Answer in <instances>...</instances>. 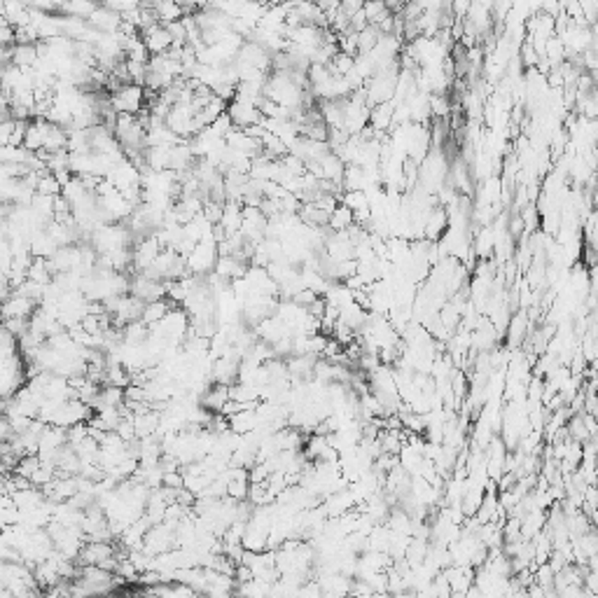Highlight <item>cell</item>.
<instances>
[{"instance_id":"6da1fadb","label":"cell","mask_w":598,"mask_h":598,"mask_svg":"<svg viewBox=\"0 0 598 598\" xmlns=\"http://www.w3.org/2000/svg\"><path fill=\"white\" fill-rule=\"evenodd\" d=\"M393 112H395V103L393 101H386V103H378L374 108H369V122L371 129L374 131H386L388 126H393Z\"/></svg>"},{"instance_id":"7a4b0ae2","label":"cell","mask_w":598,"mask_h":598,"mask_svg":"<svg viewBox=\"0 0 598 598\" xmlns=\"http://www.w3.org/2000/svg\"><path fill=\"white\" fill-rule=\"evenodd\" d=\"M229 400V386H224V383H217L215 381V386H213L208 393L204 395V400H201V404L208 411H213V414H215V411H220L222 409V404Z\"/></svg>"},{"instance_id":"3957f363","label":"cell","mask_w":598,"mask_h":598,"mask_svg":"<svg viewBox=\"0 0 598 598\" xmlns=\"http://www.w3.org/2000/svg\"><path fill=\"white\" fill-rule=\"evenodd\" d=\"M355 220H353V210L348 208V206H344V204H339L335 210L330 213V220H328V224L335 231H344V229H348L351 224H353Z\"/></svg>"},{"instance_id":"277c9868","label":"cell","mask_w":598,"mask_h":598,"mask_svg":"<svg viewBox=\"0 0 598 598\" xmlns=\"http://www.w3.org/2000/svg\"><path fill=\"white\" fill-rule=\"evenodd\" d=\"M360 10H362L365 19H367V24H374V26H376L378 22H383V19L390 15L383 0H365Z\"/></svg>"},{"instance_id":"5b68a950","label":"cell","mask_w":598,"mask_h":598,"mask_svg":"<svg viewBox=\"0 0 598 598\" xmlns=\"http://www.w3.org/2000/svg\"><path fill=\"white\" fill-rule=\"evenodd\" d=\"M526 325H528V318H526V311L523 314H516L512 321L507 323V337H509V346H519L521 344V337L526 332Z\"/></svg>"},{"instance_id":"8992f818","label":"cell","mask_w":598,"mask_h":598,"mask_svg":"<svg viewBox=\"0 0 598 598\" xmlns=\"http://www.w3.org/2000/svg\"><path fill=\"white\" fill-rule=\"evenodd\" d=\"M537 59H540V54L535 52L533 43H530V40H526V43H523V47H521V63H523V68H535Z\"/></svg>"}]
</instances>
